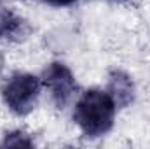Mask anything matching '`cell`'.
I'll list each match as a JSON object with an SVG mask.
<instances>
[{"label": "cell", "instance_id": "1", "mask_svg": "<svg viewBox=\"0 0 150 149\" xmlns=\"http://www.w3.org/2000/svg\"><path fill=\"white\" fill-rule=\"evenodd\" d=\"M117 104L108 91L89 90L75 105L74 119L86 137L105 135L113 125Z\"/></svg>", "mask_w": 150, "mask_h": 149}, {"label": "cell", "instance_id": "5", "mask_svg": "<svg viewBox=\"0 0 150 149\" xmlns=\"http://www.w3.org/2000/svg\"><path fill=\"white\" fill-rule=\"evenodd\" d=\"M21 27V19L9 9H0V39L14 35Z\"/></svg>", "mask_w": 150, "mask_h": 149}, {"label": "cell", "instance_id": "2", "mask_svg": "<svg viewBox=\"0 0 150 149\" xmlns=\"http://www.w3.org/2000/svg\"><path fill=\"white\" fill-rule=\"evenodd\" d=\"M42 90V81L32 74H14L4 86L2 97L14 114H28L35 107Z\"/></svg>", "mask_w": 150, "mask_h": 149}, {"label": "cell", "instance_id": "6", "mask_svg": "<svg viewBox=\"0 0 150 149\" xmlns=\"http://www.w3.org/2000/svg\"><path fill=\"white\" fill-rule=\"evenodd\" d=\"M44 2H47L51 5H70V4H74L75 0H44Z\"/></svg>", "mask_w": 150, "mask_h": 149}, {"label": "cell", "instance_id": "4", "mask_svg": "<svg viewBox=\"0 0 150 149\" xmlns=\"http://www.w3.org/2000/svg\"><path fill=\"white\" fill-rule=\"evenodd\" d=\"M110 90L113 91L110 95L113 97V100H115L117 105H119V104H120V105H126V104H129L131 98H133V84H131V81H129L126 75H122V74H117L112 79Z\"/></svg>", "mask_w": 150, "mask_h": 149}, {"label": "cell", "instance_id": "3", "mask_svg": "<svg viewBox=\"0 0 150 149\" xmlns=\"http://www.w3.org/2000/svg\"><path fill=\"white\" fill-rule=\"evenodd\" d=\"M42 84L51 91V97L59 109L68 105V102L72 100L75 90H77L74 75L63 63H52L45 70Z\"/></svg>", "mask_w": 150, "mask_h": 149}]
</instances>
